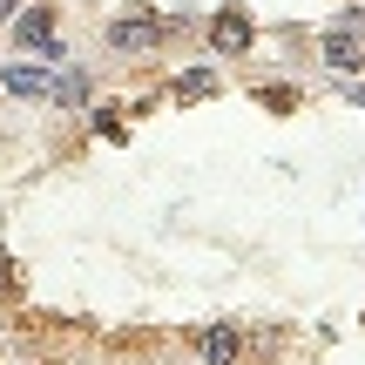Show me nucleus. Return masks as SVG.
<instances>
[{"label":"nucleus","mask_w":365,"mask_h":365,"mask_svg":"<svg viewBox=\"0 0 365 365\" xmlns=\"http://www.w3.org/2000/svg\"><path fill=\"white\" fill-rule=\"evenodd\" d=\"M156 34H163V21H149V14H135V21H115L108 27V41H115V48H156Z\"/></svg>","instance_id":"nucleus-1"},{"label":"nucleus","mask_w":365,"mask_h":365,"mask_svg":"<svg viewBox=\"0 0 365 365\" xmlns=\"http://www.w3.org/2000/svg\"><path fill=\"white\" fill-rule=\"evenodd\" d=\"M14 27H21V41H27V48L54 54V7H27V14H21Z\"/></svg>","instance_id":"nucleus-2"},{"label":"nucleus","mask_w":365,"mask_h":365,"mask_svg":"<svg viewBox=\"0 0 365 365\" xmlns=\"http://www.w3.org/2000/svg\"><path fill=\"white\" fill-rule=\"evenodd\" d=\"M210 41H217V54H244L250 48V21L244 14H223V21L210 27Z\"/></svg>","instance_id":"nucleus-3"},{"label":"nucleus","mask_w":365,"mask_h":365,"mask_svg":"<svg viewBox=\"0 0 365 365\" xmlns=\"http://www.w3.org/2000/svg\"><path fill=\"white\" fill-rule=\"evenodd\" d=\"M196 352H203V359H237V352H244V339H237L230 325H210L203 339H196Z\"/></svg>","instance_id":"nucleus-4"},{"label":"nucleus","mask_w":365,"mask_h":365,"mask_svg":"<svg viewBox=\"0 0 365 365\" xmlns=\"http://www.w3.org/2000/svg\"><path fill=\"white\" fill-rule=\"evenodd\" d=\"M325 61H331V68H365V54L352 48V34H345V27H331V34H325Z\"/></svg>","instance_id":"nucleus-5"},{"label":"nucleus","mask_w":365,"mask_h":365,"mask_svg":"<svg viewBox=\"0 0 365 365\" xmlns=\"http://www.w3.org/2000/svg\"><path fill=\"white\" fill-rule=\"evenodd\" d=\"M0 81H7L14 95H48V88H54V81L41 75V68H7V75H0Z\"/></svg>","instance_id":"nucleus-6"},{"label":"nucleus","mask_w":365,"mask_h":365,"mask_svg":"<svg viewBox=\"0 0 365 365\" xmlns=\"http://www.w3.org/2000/svg\"><path fill=\"white\" fill-rule=\"evenodd\" d=\"M0 21H21V0H0Z\"/></svg>","instance_id":"nucleus-7"}]
</instances>
